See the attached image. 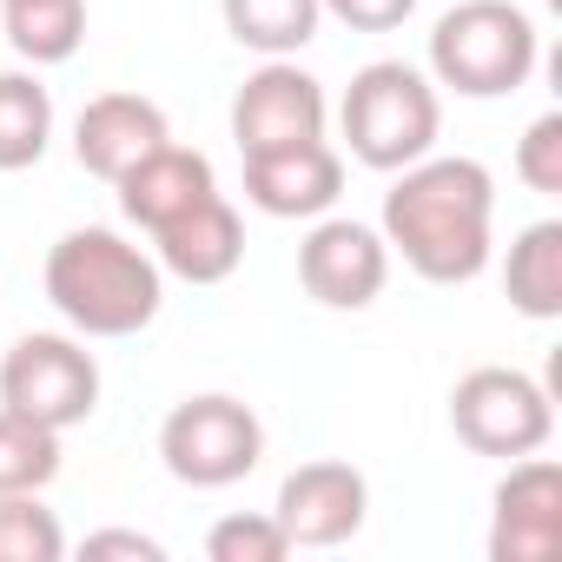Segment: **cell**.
Instances as JSON below:
<instances>
[{
    "instance_id": "obj_1",
    "label": "cell",
    "mask_w": 562,
    "mask_h": 562,
    "mask_svg": "<svg viewBox=\"0 0 562 562\" xmlns=\"http://www.w3.org/2000/svg\"><path fill=\"white\" fill-rule=\"evenodd\" d=\"M490 218L496 179L483 159H417L384 192V245L430 285H470L490 265Z\"/></svg>"
},
{
    "instance_id": "obj_2",
    "label": "cell",
    "mask_w": 562,
    "mask_h": 562,
    "mask_svg": "<svg viewBox=\"0 0 562 562\" xmlns=\"http://www.w3.org/2000/svg\"><path fill=\"white\" fill-rule=\"evenodd\" d=\"M47 305L80 338H133L166 305V271L153 251L106 225H80L47 251Z\"/></svg>"
},
{
    "instance_id": "obj_3",
    "label": "cell",
    "mask_w": 562,
    "mask_h": 562,
    "mask_svg": "<svg viewBox=\"0 0 562 562\" xmlns=\"http://www.w3.org/2000/svg\"><path fill=\"white\" fill-rule=\"evenodd\" d=\"M338 126H345V146H351L358 166L404 172V166H417L437 146L443 106H437V87L411 60H371V67L351 74Z\"/></svg>"
},
{
    "instance_id": "obj_4",
    "label": "cell",
    "mask_w": 562,
    "mask_h": 562,
    "mask_svg": "<svg viewBox=\"0 0 562 562\" xmlns=\"http://www.w3.org/2000/svg\"><path fill=\"white\" fill-rule=\"evenodd\" d=\"M430 74L463 100H503L536 74V21L516 0H457L430 27Z\"/></svg>"
},
{
    "instance_id": "obj_5",
    "label": "cell",
    "mask_w": 562,
    "mask_h": 562,
    "mask_svg": "<svg viewBox=\"0 0 562 562\" xmlns=\"http://www.w3.org/2000/svg\"><path fill=\"white\" fill-rule=\"evenodd\" d=\"M450 430H457L463 450L516 463V457H529V450L549 443L555 404H549V391H542L529 371L476 364V371H463L457 391H450Z\"/></svg>"
},
{
    "instance_id": "obj_6",
    "label": "cell",
    "mask_w": 562,
    "mask_h": 562,
    "mask_svg": "<svg viewBox=\"0 0 562 562\" xmlns=\"http://www.w3.org/2000/svg\"><path fill=\"white\" fill-rule=\"evenodd\" d=\"M159 457L179 483L192 490H225V483H245L265 457V424L251 417V404L225 397V391H205V397H186L172 404V417L159 424Z\"/></svg>"
},
{
    "instance_id": "obj_7",
    "label": "cell",
    "mask_w": 562,
    "mask_h": 562,
    "mask_svg": "<svg viewBox=\"0 0 562 562\" xmlns=\"http://www.w3.org/2000/svg\"><path fill=\"white\" fill-rule=\"evenodd\" d=\"M0 411L34 417L47 430H74L100 411V364L67 331H27L0 358Z\"/></svg>"
},
{
    "instance_id": "obj_8",
    "label": "cell",
    "mask_w": 562,
    "mask_h": 562,
    "mask_svg": "<svg viewBox=\"0 0 562 562\" xmlns=\"http://www.w3.org/2000/svg\"><path fill=\"white\" fill-rule=\"evenodd\" d=\"M325 87L292 67V60H265L238 93H232V139L238 153H285L305 139H325Z\"/></svg>"
},
{
    "instance_id": "obj_9",
    "label": "cell",
    "mask_w": 562,
    "mask_h": 562,
    "mask_svg": "<svg viewBox=\"0 0 562 562\" xmlns=\"http://www.w3.org/2000/svg\"><path fill=\"white\" fill-rule=\"evenodd\" d=\"M384 278H391V245H384V232H371L358 218H318L299 245V285L331 312L378 305Z\"/></svg>"
},
{
    "instance_id": "obj_10",
    "label": "cell",
    "mask_w": 562,
    "mask_h": 562,
    "mask_svg": "<svg viewBox=\"0 0 562 562\" xmlns=\"http://www.w3.org/2000/svg\"><path fill=\"white\" fill-rule=\"evenodd\" d=\"M371 483L351 463H299L278 483V529L292 536V549H338L364 529Z\"/></svg>"
},
{
    "instance_id": "obj_11",
    "label": "cell",
    "mask_w": 562,
    "mask_h": 562,
    "mask_svg": "<svg viewBox=\"0 0 562 562\" xmlns=\"http://www.w3.org/2000/svg\"><path fill=\"white\" fill-rule=\"evenodd\" d=\"M555 549H562V470L529 450L496 483L490 562H555Z\"/></svg>"
},
{
    "instance_id": "obj_12",
    "label": "cell",
    "mask_w": 562,
    "mask_h": 562,
    "mask_svg": "<svg viewBox=\"0 0 562 562\" xmlns=\"http://www.w3.org/2000/svg\"><path fill=\"white\" fill-rule=\"evenodd\" d=\"M345 192V159L325 139L285 153H245V199L265 218H325Z\"/></svg>"
},
{
    "instance_id": "obj_13",
    "label": "cell",
    "mask_w": 562,
    "mask_h": 562,
    "mask_svg": "<svg viewBox=\"0 0 562 562\" xmlns=\"http://www.w3.org/2000/svg\"><path fill=\"white\" fill-rule=\"evenodd\" d=\"M172 139V126H166V113L153 106V100H139V93H100V100H87L80 106V120H74V159L93 172V179H106V186H120L146 153H159Z\"/></svg>"
},
{
    "instance_id": "obj_14",
    "label": "cell",
    "mask_w": 562,
    "mask_h": 562,
    "mask_svg": "<svg viewBox=\"0 0 562 562\" xmlns=\"http://www.w3.org/2000/svg\"><path fill=\"white\" fill-rule=\"evenodd\" d=\"M120 212L139 225V232H159V225H172V218H186L199 199H212L218 192V179H212V159L205 153H192V146H159V153H146L120 186Z\"/></svg>"
},
{
    "instance_id": "obj_15",
    "label": "cell",
    "mask_w": 562,
    "mask_h": 562,
    "mask_svg": "<svg viewBox=\"0 0 562 562\" xmlns=\"http://www.w3.org/2000/svg\"><path fill=\"white\" fill-rule=\"evenodd\" d=\"M153 245H159V271L186 278V285H225V278L238 271V258H245V225H238V212L212 192V199H199L186 218L159 225Z\"/></svg>"
},
{
    "instance_id": "obj_16",
    "label": "cell",
    "mask_w": 562,
    "mask_h": 562,
    "mask_svg": "<svg viewBox=\"0 0 562 562\" xmlns=\"http://www.w3.org/2000/svg\"><path fill=\"white\" fill-rule=\"evenodd\" d=\"M503 292L536 325L562 318V218H536L516 232V245L503 258Z\"/></svg>"
},
{
    "instance_id": "obj_17",
    "label": "cell",
    "mask_w": 562,
    "mask_h": 562,
    "mask_svg": "<svg viewBox=\"0 0 562 562\" xmlns=\"http://www.w3.org/2000/svg\"><path fill=\"white\" fill-rule=\"evenodd\" d=\"M218 8H225V34L265 60H292L299 47L318 41L325 21L318 0H218Z\"/></svg>"
},
{
    "instance_id": "obj_18",
    "label": "cell",
    "mask_w": 562,
    "mask_h": 562,
    "mask_svg": "<svg viewBox=\"0 0 562 562\" xmlns=\"http://www.w3.org/2000/svg\"><path fill=\"white\" fill-rule=\"evenodd\" d=\"M0 21L27 67H60L87 41V0H0Z\"/></svg>"
},
{
    "instance_id": "obj_19",
    "label": "cell",
    "mask_w": 562,
    "mask_h": 562,
    "mask_svg": "<svg viewBox=\"0 0 562 562\" xmlns=\"http://www.w3.org/2000/svg\"><path fill=\"white\" fill-rule=\"evenodd\" d=\"M54 146V93L34 74H0V172H27Z\"/></svg>"
},
{
    "instance_id": "obj_20",
    "label": "cell",
    "mask_w": 562,
    "mask_h": 562,
    "mask_svg": "<svg viewBox=\"0 0 562 562\" xmlns=\"http://www.w3.org/2000/svg\"><path fill=\"white\" fill-rule=\"evenodd\" d=\"M54 476H60V430L0 411V496L47 490Z\"/></svg>"
},
{
    "instance_id": "obj_21",
    "label": "cell",
    "mask_w": 562,
    "mask_h": 562,
    "mask_svg": "<svg viewBox=\"0 0 562 562\" xmlns=\"http://www.w3.org/2000/svg\"><path fill=\"white\" fill-rule=\"evenodd\" d=\"M60 555H67V536L41 503V490L0 496V562H60Z\"/></svg>"
},
{
    "instance_id": "obj_22",
    "label": "cell",
    "mask_w": 562,
    "mask_h": 562,
    "mask_svg": "<svg viewBox=\"0 0 562 562\" xmlns=\"http://www.w3.org/2000/svg\"><path fill=\"white\" fill-rule=\"evenodd\" d=\"M205 555L212 562H285L292 536L278 529V516H218L205 536Z\"/></svg>"
},
{
    "instance_id": "obj_23",
    "label": "cell",
    "mask_w": 562,
    "mask_h": 562,
    "mask_svg": "<svg viewBox=\"0 0 562 562\" xmlns=\"http://www.w3.org/2000/svg\"><path fill=\"white\" fill-rule=\"evenodd\" d=\"M516 179L529 192H562V113L529 120V133L516 139Z\"/></svg>"
},
{
    "instance_id": "obj_24",
    "label": "cell",
    "mask_w": 562,
    "mask_h": 562,
    "mask_svg": "<svg viewBox=\"0 0 562 562\" xmlns=\"http://www.w3.org/2000/svg\"><path fill=\"white\" fill-rule=\"evenodd\" d=\"M331 21H345L351 34H391L417 14V0H318Z\"/></svg>"
},
{
    "instance_id": "obj_25",
    "label": "cell",
    "mask_w": 562,
    "mask_h": 562,
    "mask_svg": "<svg viewBox=\"0 0 562 562\" xmlns=\"http://www.w3.org/2000/svg\"><path fill=\"white\" fill-rule=\"evenodd\" d=\"M100 555H133V562H159L166 549H159L153 536H139V529H100V536H87V562H100Z\"/></svg>"
}]
</instances>
